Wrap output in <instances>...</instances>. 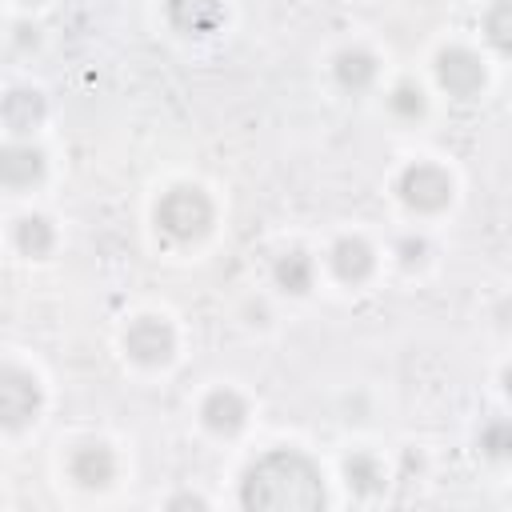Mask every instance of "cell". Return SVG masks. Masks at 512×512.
<instances>
[{"mask_svg":"<svg viewBox=\"0 0 512 512\" xmlns=\"http://www.w3.org/2000/svg\"><path fill=\"white\" fill-rule=\"evenodd\" d=\"M240 504L268 512H308L324 504V476L312 456L296 448H272L244 472Z\"/></svg>","mask_w":512,"mask_h":512,"instance_id":"cell-1","label":"cell"},{"mask_svg":"<svg viewBox=\"0 0 512 512\" xmlns=\"http://www.w3.org/2000/svg\"><path fill=\"white\" fill-rule=\"evenodd\" d=\"M156 224L172 240H200L212 228V200L196 184H176L156 200Z\"/></svg>","mask_w":512,"mask_h":512,"instance_id":"cell-2","label":"cell"},{"mask_svg":"<svg viewBox=\"0 0 512 512\" xmlns=\"http://www.w3.org/2000/svg\"><path fill=\"white\" fill-rule=\"evenodd\" d=\"M400 200L416 212H440L448 200H452V176L440 168V164H428V160H416L400 172V184H396Z\"/></svg>","mask_w":512,"mask_h":512,"instance_id":"cell-3","label":"cell"},{"mask_svg":"<svg viewBox=\"0 0 512 512\" xmlns=\"http://www.w3.org/2000/svg\"><path fill=\"white\" fill-rule=\"evenodd\" d=\"M40 412V384L28 368L0 364V428H24Z\"/></svg>","mask_w":512,"mask_h":512,"instance_id":"cell-4","label":"cell"},{"mask_svg":"<svg viewBox=\"0 0 512 512\" xmlns=\"http://www.w3.org/2000/svg\"><path fill=\"white\" fill-rule=\"evenodd\" d=\"M124 352L136 360V364H164L172 352H176V332L168 320L160 316H136L128 328H124Z\"/></svg>","mask_w":512,"mask_h":512,"instance_id":"cell-5","label":"cell"},{"mask_svg":"<svg viewBox=\"0 0 512 512\" xmlns=\"http://www.w3.org/2000/svg\"><path fill=\"white\" fill-rule=\"evenodd\" d=\"M436 80H440V88L448 96L472 100L484 88V64H480V56L472 48H460L456 44V48H444L436 56Z\"/></svg>","mask_w":512,"mask_h":512,"instance_id":"cell-6","label":"cell"},{"mask_svg":"<svg viewBox=\"0 0 512 512\" xmlns=\"http://www.w3.org/2000/svg\"><path fill=\"white\" fill-rule=\"evenodd\" d=\"M68 472L80 488H104L112 476H116V456L108 444L100 440H88V444H76L72 456H68Z\"/></svg>","mask_w":512,"mask_h":512,"instance_id":"cell-7","label":"cell"},{"mask_svg":"<svg viewBox=\"0 0 512 512\" xmlns=\"http://www.w3.org/2000/svg\"><path fill=\"white\" fill-rule=\"evenodd\" d=\"M44 112H48V104H44V96L36 88H12V92L0 96V124L12 136L36 132L44 124Z\"/></svg>","mask_w":512,"mask_h":512,"instance_id":"cell-8","label":"cell"},{"mask_svg":"<svg viewBox=\"0 0 512 512\" xmlns=\"http://www.w3.org/2000/svg\"><path fill=\"white\" fill-rule=\"evenodd\" d=\"M44 176V152L28 140H12L0 148V184L4 188H32Z\"/></svg>","mask_w":512,"mask_h":512,"instance_id":"cell-9","label":"cell"},{"mask_svg":"<svg viewBox=\"0 0 512 512\" xmlns=\"http://www.w3.org/2000/svg\"><path fill=\"white\" fill-rule=\"evenodd\" d=\"M200 420H204L212 432L232 436V432L244 428V420H248V404H244V396H240L236 388H216V392L204 396V404H200Z\"/></svg>","mask_w":512,"mask_h":512,"instance_id":"cell-10","label":"cell"},{"mask_svg":"<svg viewBox=\"0 0 512 512\" xmlns=\"http://www.w3.org/2000/svg\"><path fill=\"white\" fill-rule=\"evenodd\" d=\"M164 12L184 36H204L224 20V0H164Z\"/></svg>","mask_w":512,"mask_h":512,"instance_id":"cell-11","label":"cell"},{"mask_svg":"<svg viewBox=\"0 0 512 512\" xmlns=\"http://www.w3.org/2000/svg\"><path fill=\"white\" fill-rule=\"evenodd\" d=\"M328 264H332V272H336L344 284H360V280L372 276L376 256H372V248H368L360 236H340V240L332 244V252H328Z\"/></svg>","mask_w":512,"mask_h":512,"instance_id":"cell-12","label":"cell"},{"mask_svg":"<svg viewBox=\"0 0 512 512\" xmlns=\"http://www.w3.org/2000/svg\"><path fill=\"white\" fill-rule=\"evenodd\" d=\"M332 76L344 92H364L376 80V56L368 48H344L332 60Z\"/></svg>","mask_w":512,"mask_h":512,"instance_id":"cell-13","label":"cell"},{"mask_svg":"<svg viewBox=\"0 0 512 512\" xmlns=\"http://www.w3.org/2000/svg\"><path fill=\"white\" fill-rule=\"evenodd\" d=\"M312 276H316V264H312V256L300 252V248L276 256V264H272V280H276V288H284V292H292V296L308 292V288H312Z\"/></svg>","mask_w":512,"mask_h":512,"instance_id":"cell-14","label":"cell"},{"mask_svg":"<svg viewBox=\"0 0 512 512\" xmlns=\"http://www.w3.org/2000/svg\"><path fill=\"white\" fill-rule=\"evenodd\" d=\"M344 480H348V488L372 496V492L384 488V464H380L372 452H352V456L344 460Z\"/></svg>","mask_w":512,"mask_h":512,"instance_id":"cell-15","label":"cell"},{"mask_svg":"<svg viewBox=\"0 0 512 512\" xmlns=\"http://www.w3.org/2000/svg\"><path fill=\"white\" fill-rule=\"evenodd\" d=\"M12 240H16V248L24 256H44L56 244V232H52V224L44 216H20L16 228H12Z\"/></svg>","mask_w":512,"mask_h":512,"instance_id":"cell-16","label":"cell"},{"mask_svg":"<svg viewBox=\"0 0 512 512\" xmlns=\"http://www.w3.org/2000/svg\"><path fill=\"white\" fill-rule=\"evenodd\" d=\"M388 108H392V116H400V120L424 116V92H420V84L400 80V84L388 92Z\"/></svg>","mask_w":512,"mask_h":512,"instance_id":"cell-17","label":"cell"},{"mask_svg":"<svg viewBox=\"0 0 512 512\" xmlns=\"http://www.w3.org/2000/svg\"><path fill=\"white\" fill-rule=\"evenodd\" d=\"M484 36L504 52L508 40H512V4L508 0H496L488 12H484Z\"/></svg>","mask_w":512,"mask_h":512,"instance_id":"cell-18","label":"cell"},{"mask_svg":"<svg viewBox=\"0 0 512 512\" xmlns=\"http://www.w3.org/2000/svg\"><path fill=\"white\" fill-rule=\"evenodd\" d=\"M508 448H512V424L508 420H488L484 428H480V452L484 456H492V460H504L508 456Z\"/></svg>","mask_w":512,"mask_h":512,"instance_id":"cell-19","label":"cell"},{"mask_svg":"<svg viewBox=\"0 0 512 512\" xmlns=\"http://www.w3.org/2000/svg\"><path fill=\"white\" fill-rule=\"evenodd\" d=\"M396 256H400L404 268H416V264H424V256H428V244H424L420 236H404V240L396 244Z\"/></svg>","mask_w":512,"mask_h":512,"instance_id":"cell-20","label":"cell"},{"mask_svg":"<svg viewBox=\"0 0 512 512\" xmlns=\"http://www.w3.org/2000/svg\"><path fill=\"white\" fill-rule=\"evenodd\" d=\"M168 508H204V500H200V496H192V492H184V496H172V500H168Z\"/></svg>","mask_w":512,"mask_h":512,"instance_id":"cell-21","label":"cell"},{"mask_svg":"<svg viewBox=\"0 0 512 512\" xmlns=\"http://www.w3.org/2000/svg\"><path fill=\"white\" fill-rule=\"evenodd\" d=\"M12 32H16L20 44H36V40H40V36H36V24H16Z\"/></svg>","mask_w":512,"mask_h":512,"instance_id":"cell-22","label":"cell"},{"mask_svg":"<svg viewBox=\"0 0 512 512\" xmlns=\"http://www.w3.org/2000/svg\"><path fill=\"white\" fill-rule=\"evenodd\" d=\"M20 4H28V8H36V4H44V0H20Z\"/></svg>","mask_w":512,"mask_h":512,"instance_id":"cell-23","label":"cell"}]
</instances>
